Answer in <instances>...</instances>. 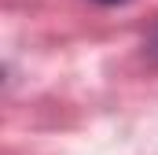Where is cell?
<instances>
[{
  "label": "cell",
  "instance_id": "obj_1",
  "mask_svg": "<svg viewBox=\"0 0 158 155\" xmlns=\"http://www.w3.org/2000/svg\"><path fill=\"white\" fill-rule=\"evenodd\" d=\"M147 52H151V55H158V26H155V33H151V44H147Z\"/></svg>",
  "mask_w": 158,
  "mask_h": 155
},
{
  "label": "cell",
  "instance_id": "obj_2",
  "mask_svg": "<svg viewBox=\"0 0 158 155\" xmlns=\"http://www.w3.org/2000/svg\"><path fill=\"white\" fill-rule=\"evenodd\" d=\"M92 4H99V7H118V4H129V0H92Z\"/></svg>",
  "mask_w": 158,
  "mask_h": 155
}]
</instances>
